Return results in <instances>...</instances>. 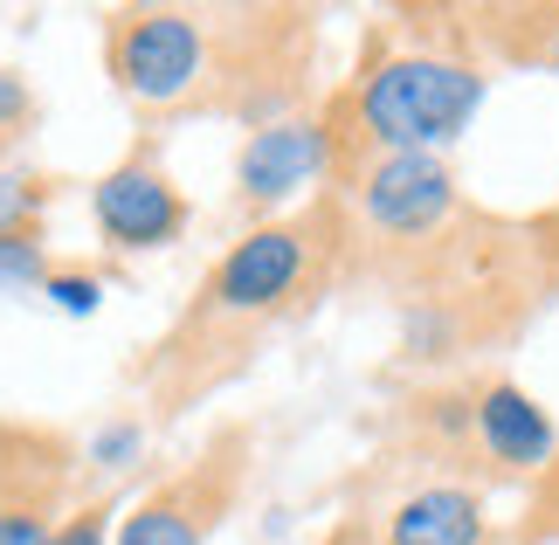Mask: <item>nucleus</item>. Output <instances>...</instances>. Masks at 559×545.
<instances>
[{
	"label": "nucleus",
	"instance_id": "1",
	"mask_svg": "<svg viewBox=\"0 0 559 545\" xmlns=\"http://www.w3.org/2000/svg\"><path fill=\"white\" fill-rule=\"evenodd\" d=\"M359 125L380 152H436L469 132L484 76L456 56H394L359 83Z\"/></svg>",
	"mask_w": 559,
	"mask_h": 545
},
{
	"label": "nucleus",
	"instance_id": "2",
	"mask_svg": "<svg viewBox=\"0 0 559 545\" xmlns=\"http://www.w3.org/2000/svg\"><path fill=\"white\" fill-rule=\"evenodd\" d=\"M104 56H111V76L124 97L174 104L207 76V28L180 8H132V14H111Z\"/></svg>",
	"mask_w": 559,
	"mask_h": 545
},
{
	"label": "nucleus",
	"instance_id": "3",
	"mask_svg": "<svg viewBox=\"0 0 559 545\" xmlns=\"http://www.w3.org/2000/svg\"><path fill=\"white\" fill-rule=\"evenodd\" d=\"M311 270V228H255L242 235L228 256H222V270H214L207 283V318H228V324H255V318H270V311H284V304L297 297V283H305Z\"/></svg>",
	"mask_w": 559,
	"mask_h": 545
},
{
	"label": "nucleus",
	"instance_id": "4",
	"mask_svg": "<svg viewBox=\"0 0 559 545\" xmlns=\"http://www.w3.org/2000/svg\"><path fill=\"white\" fill-rule=\"evenodd\" d=\"M235 455H242V435H222L193 470H180L174 484H159L145 505L124 511L118 545H207L214 518L235 497Z\"/></svg>",
	"mask_w": 559,
	"mask_h": 545
},
{
	"label": "nucleus",
	"instance_id": "5",
	"mask_svg": "<svg viewBox=\"0 0 559 545\" xmlns=\"http://www.w3.org/2000/svg\"><path fill=\"white\" fill-rule=\"evenodd\" d=\"M359 208H367V222L380 235L415 242V235H436L449 222V208H456V173H449L436 152H380L367 166V180H359Z\"/></svg>",
	"mask_w": 559,
	"mask_h": 545
},
{
	"label": "nucleus",
	"instance_id": "6",
	"mask_svg": "<svg viewBox=\"0 0 559 545\" xmlns=\"http://www.w3.org/2000/svg\"><path fill=\"white\" fill-rule=\"evenodd\" d=\"M91 214H97V228H104L111 249H166L187 228L180 193L166 187V173L145 166V159H124V166L104 173V180L91 187Z\"/></svg>",
	"mask_w": 559,
	"mask_h": 545
},
{
	"label": "nucleus",
	"instance_id": "7",
	"mask_svg": "<svg viewBox=\"0 0 559 545\" xmlns=\"http://www.w3.org/2000/svg\"><path fill=\"white\" fill-rule=\"evenodd\" d=\"M325 166H332V132H325V125L284 118V125H263V132L242 145V159H235V180H242V201L270 208V201H284V193L311 187Z\"/></svg>",
	"mask_w": 559,
	"mask_h": 545
},
{
	"label": "nucleus",
	"instance_id": "8",
	"mask_svg": "<svg viewBox=\"0 0 559 545\" xmlns=\"http://www.w3.org/2000/svg\"><path fill=\"white\" fill-rule=\"evenodd\" d=\"M469 428H477L484 455L504 463V470H552V455H559L552 414L532 401L525 387H511V380L477 387V401H469Z\"/></svg>",
	"mask_w": 559,
	"mask_h": 545
},
{
	"label": "nucleus",
	"instance_id": "9",
	"mask_svg": "<svg viewBox=\"0 0 559 545\" xmlns=\"http://www.w3.org/2000/svg\"><path fill=\"white\" fill-rule=\"evenodd\" d=\"M386 545H484V505H477V490L428 484L415 497H401L394 518H386Z\"/></svg>",
	"mask_w": 559,
	"mask_h": 545
},
{
	"label": "nucleus",
	"instance_id": "10",
	"mask_svg": "<svg viewBox=\"0 0 559 545\" xmlns=\"http://www.w3.org/2000/svg\"><path fill=\"white\" fill-rule=\"evenodd\" d=\"M49 283V263H41L35 228L28 235H0V291H41Z\"/></svg>",
	"mask_w": 559,
	"mask_h": 545
},
{
	"label": "nucleus",
	"instance_id": "11",
	"mask_svg": "<svg viewBox=\"0 0 559 545\" xmlns=\"http://www.w3.org/2000/svg\"><path fill=\"white\" fill-rule=\"evenodd\" d=\"M41 208V180L35 173H0V235H28Z\"/></svg>",
	"mask_w": 559,
	"mask_h": 545
},
{
	"label": "nucleus",
	"instance_id": "12",
	"mask_svg": "<svg viewBox=\"0 0 559 545\" xmlns=\"http://www.w3.org/2000/svg\"><path fill=\"white\" fill-rule=\"evenodd\" d=\"M139 449H145V428H139V422H111V428H97V435H91V463H97V470H124V463H139Z\"/></svg>",
	"mask_w": 559,
	"mask_h": 545
},
{
	"label": "nucleus",
	"instance_id": "13",
	"mask_svg": "<svg viewBox=\"0 0 559 545\" xmlns=\"http://www.w3.org/2000/svg\"><path fill=\"white\" fill-rule=\"evenodd\" d=\"M35 125V97H28V83H21L14 70H0V145L21 139Z\"/></svg>",
	"mask_w": 559,
	"mask_h": 545
},
{
	"label": "nucleus",
	"instance_id": "14",
	"mask_svg": "<svg viewBox=\"0 0 559 545\" xmlns=\"http://www.w3.org/2000/svg\"><path fill=\"white\" fill-rule=\"evenodd\" d=\"M41 297H49L56 311H70V318H91L97 297H104V283L97 276H49V283H41Z\"/></svg>",
	"mask_w": 559,
	"mask_h": 545
},
{
	"label": "nucleus",
	"instance_id": "15",
	"mask_svg": "<svg viewBox=\"0 0 559 545\" xmlns=\"http://www.w3.org/2000/svg\"><path fill=\"white\" fill-rule=\"evenodd\" d=\"M104 538H111V511H104V505L76 511L70 525H56V532H49V545H104Z\"/></svg>",
	"mask_w": 559,
	"mask_h": 545
},
{
	"label": "nucleus",
	"instance_id": "16",
	"mask_svg": "<svg viewBox=\"0 0 559 545\" xmlns=\"http://www.w3.org/2000/svg\"><path fill=\"white\" fill-rule=\"evenodd\" d=\"M0 545H49V518H41V505L0 511Z\"/></svg>",
	"mask_w": 559,
	"mask_h": 545
},
{
	"label": "nucleus",
	"instance_id": "17",
	"mask_svg": "<svg viewBox=\"0 0 559 545\" xmlns=\"http://www.w3.org/2000/svg\"><path fill=\"white\" fill-rule=\"evenodd\" d=\"M546 62H552V70H559V8L546 14Z\"/></svg>",
	"mask_w": 559,
	"mask_h": 545
}]
</instances>
